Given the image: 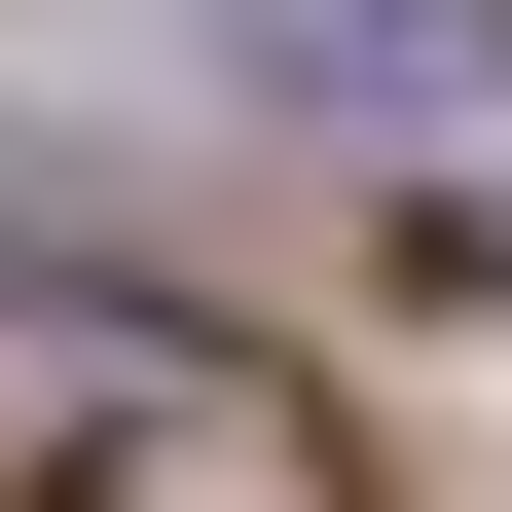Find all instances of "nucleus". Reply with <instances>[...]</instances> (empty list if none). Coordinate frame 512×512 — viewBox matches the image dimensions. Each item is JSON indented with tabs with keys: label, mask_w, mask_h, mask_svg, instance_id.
Instances as JSON below:
<instances>
[{
	"label": "nucleus",
	"mask_w": 512,
	"mask_h": 512,
	"mask_svg": "<svg viewBox=\"0 0 512 512\" xmlns=\"http://www.w3.org/2000/svg\"><path fill=\"white\" fill-rule=\"evenodd\" d=\"M220 37H256L293 110H366V147H403V110H476V0H220Z\"/></svg>",
	"instance_id": "obj_2"
},
{
	"label": "nucleus",
	"mask_w": 512,
	"mask_h": 512,
	"mask_svg": "<svg viewBox=\"0 0 512 512\" xmlns=\"http://www.w3.org/2000/svg\"><path fill=\"white\" fill-rule=\"evenodd\" d=\"M0 512H366L293 439V366L147 330V293H0Z\"/></svg>",
	"instance_id": "obj_1"
}]
</instances>
